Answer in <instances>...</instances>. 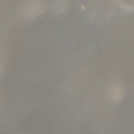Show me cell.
I'll list each match as a JSON object with an SVG mask.
<instances>
[{"label":"cell","mask_w":134,"mask_h":134,"mask_svg":"<svg viewBox=\"0 0 134 134\" xmlns=\"http://www.w3.org/2000/svg\"><path fill=\"white\" fill-rule=\"evenodd\" d=\"M42 5L39 2H32L27 4L24 9V14L26 16H35L42 12Z\"/></svg>","instance_id":"obj_1"},{"label":"cell","mask_w":134,"mask_h":134,"mask_svg":"<svg viewBox=\"0 0 134 134\" xmlns=\"http://www.w3.org/2000/svg\"><path fill=\"white\" fill-rule=\"evenodd\" d=\"M111 94L112 98L116 100H121L122 98L124 96V90L123 87L120 85V84H115L113 86L111 90Z\"/></svg>","instance_id":"obj_2"}]
</instances>
